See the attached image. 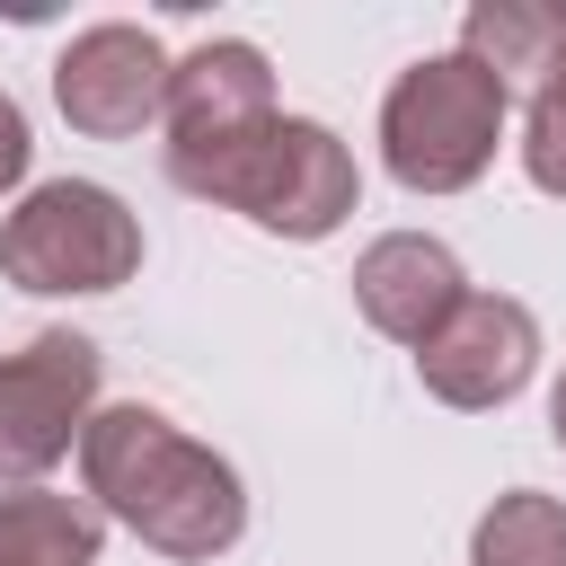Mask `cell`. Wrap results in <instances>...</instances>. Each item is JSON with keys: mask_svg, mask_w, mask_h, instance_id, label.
<instances>
[{"mask_svg": "<svg viewBox=\"0 0 566 566\" xmlns=\"http://www.w3.org/2000/svg\"><path fill=\"white\" fill-rule=\"evenodd\" d=\"M80 478H88V504L106 522H124L142 548L159 557H221L239 548L248 531V486L221 451H203L195 433H177L159 407L124 398V407H97L88 433H80Z\"/></svg>", "mask_w": 566, "mask_h": 566, "instance_id": "6da1fadb", "label": "cell"}, {"mask_svg": "<svg viewBox=\"0 0 566 566\" xmlns=\"http://www.w3.org/2000/svg\"><path fill=\"white\" fill-rule=\"evenodd\" d=\"M168 71H177V62L159 53L150 27L106 18V27H80V35L53 53V106H62L71 133L124 142V133H142V124H168Z\"/></svg>", "mask_w": 566, "mask_h": 566, "instance_id": "8992f818", "label": "cell"}, {"mask_svg": "<svg viewBox=\"0 0 566 566\" xmlns=\"http://www.w3.org/2000/svg\"><path fill=\"white\" fill-rule=\"evenodd\" d=\"M504 115H513V88L486 62L424 53L380 97V159L407 195H460V186L486 177V159L504 142Z\"/></svg>", "mask_w": 566, "mask_h": 566, "instance_id": "3957f363", "label": "cell"}, {"mask_svg": "<svg viewBox=\"0 0 566 566\" xmlns=\"http://www.w3.org/2000/svg\"><path fill=\"white\" fill-rule=\"evenodd\" d=\"M460 301H469V274H460V256H451L442 239H424V230H389V239H371V248L354 256V310H363L380 336H398V345H424Z\"/></svg>", "mask_w": 566, "mask_h": 566, "instance_id": "9c48e42d", "label": "cell"}, {"mask_svg": "<svg viewBox=\"0 0 566 566\" xmlns=\"http://www.w3.org/2000/svg\"><path fill=\"white\" fill-rule=\"evenodd\" d=\"M97 416V345L71 327L0 354V486H35Z\"/></svg>", "mask_w": 566, "mask_h": 566, "instance_id": "5b68a950", "label": "cell"}, {"mask_svg": "<svg viewBox=\"0 0 566 566\" xmlns=\"http://www.w3.org/2000/svg\"><path fill=\"white\" fill-rule=\"evenodd\" d=\"M168 177L203 203L248 212L274 239H327V230H345V212L363 195L354 150L310 115H274V124L221 142V150H168Z\"/></svg>", "mask_w": 566, "mask_h": 566, "instance_id": "7a4b0ae2", "label": "cell"}, {"mask_svg": "<svg viewBox=\"0 0 566 566\" xmlns=\"http://www.w3.org/2000/svg\"><path fill=\"white\" fill-rule=\"evenodd\" d=\"M274 124V71L248 35H212L168 71V150H221Z\"/></svg>", "mask_w": 566, "mask_h": 566, "instance_id": "ba28073f", "label": "cell"}, {"mask_svg": "<svg viewBox=\"0 0 566 566\" xmlns=\"http://www.w3.org/2000/svg\"><path fill=\"white\" fill-rule=\"evenodd\" d=\"M531 371H539V318H531L513 292H469V301L416 345V380H424L442 407H460V416L504 407Z\"/></svg>", "mask_w": 566, "mask_h": 566, "instance_id": "52a82bcc", "label": "cell"}, {"mask_svg": "<svg viewBox=\"0 0 566 566\" xmlns=\"http://www.w3.org/2000/svg\"><path fill=\"white\" fill-rule=\"evenodd\" d=\"M460 53L486 62L504 88H539L566 53V0H478L460 18Z\"/></svg>", "mask_w": 566, "mask_h": 566, "instance_id": "30bf717a", "label": "cell"}, {"mask_svg": "<svg viewBox=\"0 0 566 566\" xmlns=\"http://www.w3.org/2000/svg\"><path fill=\"white\" fill-rule=\"evenodd\" d=\"M522 168L539 195H566V53L557 71L531 88V115H522Z\"/></svg>", "mask_w": 566, "mask_h": 566, "instance_id": "4fadbf2b", "label": "cell"}, {"mask_svg": "<svg viewBox=\"0 0 566 566\" xmlns=\"http://www.w3.org/2000/svg\"><path fill=\"white\" fill-rule=\"evenodd\" d=\"M548 433H557V451H566V371H557V389H548Z\"/></svg>", "mask_w": 566, "mask_h": 566, "instance_id": "9a60e30c", "label": "cell"}, {"mask_svg": "<svg viewBox=\"0 0 566 566\" xmlns=\"http://www.w3.org/2000/svg\"><path fill=\"white\" fill-rule=\"evenodd\" d=\"M142 274V221L97 177H53L0 221V283L18 292H115Z\"/></svg>", "mask_w": 566, "mask_h": 566, "instance_id": "277c9868", "label": "cell"}, {"mask_svg": "<svg viewBox=\"0 0 566 566\" xmlns=\"http://www.w3.org/2000/svg\"><path fill=\"white\" fill-rule=\"evenodd\" d=\"M27 159H35V142H27V115H18V97L0 88V195L27 177Z\"/></svg>", "mask_w": 566, "mask_h": 566, "instance_id": "5bb4252c", "label": "cell"}, {"mask_svg": "<svg viewBox=\"0 0 566 566\" xmlns=\"http://www.w3.org/2000/svg\"><path fill=\"white\" fill-rule=\"evenodd\" d=\"M469 566H566V504L539 486H513L478 513Z\"/></svg>", "mask_w": 566, "mask_h": 566, "instance_id": "7c38bea8", "label": "cell"}, {"mask_svg": "<svg viewBox=\"0 0 566 566\" xmlns=\"http://www.w3.org/2000/svg\"><path fill=\"white\" fill-rule=\"evenodd\" d=\"M97 548H106V513L88 495H53V486L0 495V566H97Z\"/></svg>", "mask_w": 566, "mask_h": 566, "instance_id": "8fae6325", "label": "cell"}]
</instances>
